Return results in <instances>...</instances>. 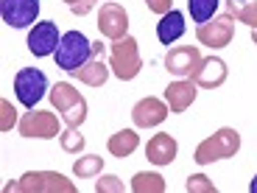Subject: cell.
Returning <instances> with one entry per match:
<instances>
[{
	"label": "cell",
	"instance_id": "6da1fadb",
	"mask_svg": "<svg viewBox=\"0 0 257 193\" xmlns=\"http://www.w3.org/2000/svg\"><path fill=\"white\" fill-rule=\"evenodd\" d=\"M6 193H76V185L59 171H28L17 182H9Z\"/></svg>",
	"mask_w": 257,
	"mask_h": 193
},
{
	"label": "cell",
	"instance_id": "7a4b0ae2",
	"mask_svg": "<svg viewBox=\"0 0 257 193\" xmlns=\"http://www.w3.org/2000/svg\"><path fill=\"white\" fill-rule=\"evenodd\" d=\"M51 104L56 107V112H62V121L67 123V129H78L87 121V98H84L70 81L53 84L51 87Z\"/></svg>",
	"mask_w": 257,
	"mask_h": 193
},
{
	"label": "cell",
	"instance_id": "3957f363",
	"mask_svg": "<svg viewBox=\"0 0 257 193\" xmlns=\"http://www.w3.org/2000/svg\"><path fill=\"white\" fill-rule=\"evenodd\" d=\"M240 148V135L238 129H218L212 137H207V140H201L199 146H196V154H193V160L199 162V165H210V162H218V160H229V157L238 154Z\"/></svg>",
	"mask_w": 257,
	"mask_h": 193
},
{
	"label": "cell",
	"instance_id": "277c9868",
	"mask_svg": "<svg viewBox=\"0 0 257 193\" xmlns=\"http://www.w3.org/2000/svg\"><path fill=\"white\" fill-rule=\"evenodd\" d=\"M109 67L120 81H132V78L140 76L143 70V59H140V48H137L135 37H123L115 39L109 48Z\"/></svg>",
	"mask_w": 257,
	"mask_h": 193
},
{
	"label": "cell",
	"instance_id": "5b68a950",
	"mask_svg": "<svg viewBox=\"0 0 257 193\" xmlns=\"http://www.w3.org/2000/svg\"><path fill=\"white\" fill-rule=\"evenodd\" d=\"M53 56H56V67L73 73L92 59V42L81 31H67V34H62V42H59Z\"/></svg>",
	"mask_w": 257,
	"mask_h": 193
},
{
	"label": "cell",
	"instance_id": "8992f818",
	"mask_svg": "<svg viewBox=\"0 0 257 193\" xmlns=\"http://www.w3.org/2000/svg\"><path fill=\"white\" fill-rule=\"evenodd\" d=\"M48 90V76L39 67H23V70L14 76V92H17V101L26 107V110H34L42 95Z\"/></svg>",
	"mask_w": 257,
	"mask_h": 193
},
{
	"label": "cell",
	"instance_id": "52a82bcc",
	"mask_svg": "<svg viewBox=\"0 0 257 193\" xmlns=\"http://www.w3.org/2000/svg\"><path fill=\"white\" fill-rule=\"evenodd\" d=\"M20 135L23 137H39V140H53V137L62 135V126H59V118L53 112L45 110H34L26 112L23 121H20Z\"/></svg>",
	"mask_w": 257,
	"mask_h": 193
},
{
	"label": "cell",
	"instance_id": "ba28073f",
	"mask_svg": "<svg viewBox=\"0 0 257 193\" xmlns=\"http://www.w3.org/2000/svg\"><path fill=\"white\" fill-rule=\"evenodd\" d=\"M232 37H235V17H229V14L212 17L210 23H201L196 28V39L207 48H226Z\"/></svg>",
	"mask_w": 257,
	"mask_h": 193
},
{
	"label": "cell",
	"instance_id": "9c48e42d",
	"mask_svg": "<svg viewBox=\"0 0 257 193\" xmlns=\"http://www.w3.org/2000/svg\"><path fill=\"white\" fill-rule=\"evenodd\" d=\"M201 64V51L196 45H176L165 53V70L176 78H193Z\"/></svg>",
	"mask_w": 257,
	"mask_h": 193
},
{
	"label": "cell",
	"instance_id": "30bf717a",
	"mask_svg": "<svg viewBox=\"0 0 257 193\" xmlns=\"http://www.w3.org/2000/svg\"><path fill=\"white\" fill-rule=\"evenodd\" d=\"M0 17L9 28H28L39 17V0H0Z\"/></svg>",
	"mask_w": 257,
	"mask_h": 193
},
{
	"label": "cell",
	"instance_id": "8fae6325",
	"mask_svg": "<svg viewBox=\"0 0 257 193\" xmlns=\"http://www.w3.org/2000/svg\"><path fill=\"white\" fill-rule=\"evenodd\" d=\"M59 42H62V34H59L56 23H51V20L34 23L31 34H28V51L34 56H51V53H56Z\"/></svg>",
	"mask_w": 257,
	"mask_h": 193
},
{
	"label": "cell",
	"instance_id": "7c38bea8",
	"mask_svg": "<svg viewBox=\"0 0 257 193\" xmlns=\"http://www.w3.org/2000/svg\"><path fill=\"white\" fill-rule=\"evenodd\" d=\"M98 31H101V37L106 39H123L128 31V14L123 6H117V3H103L101 6V14H98Z\"/></svg>",
	"mask_w": 257,
	"mask_h": 193
},
{
	"label": "cell",
	"instance_id": "4fadbf2b",
	"mask_svg": "<svg viewBox=\"0 0 257 193\" xmlns=\"http://www.w3.org/2000/svg\"><path fill=\"white\" fill-rule=\"evenodd\" d=\"M168 112H171L168 101H160V98L148 95V98H143V101L135 104L132 121H135L137 129H154V126H160V123L168 118Z\"/></svg>",
	"mask_w": 257,
	"mask_h": 193
},
{
	"label": "cell",
	"instance_id": "5bb4252c",
	"mask_svg": "<svg viewBox=\"0 0 257 193\" xmlns=\"http://www.w3.org/2000/svg\"><path fill=\"white\" fill-rule=\"evenodd\" d=\"M226 76H229V67H226L224 59L210 56V59H201L199 70L193 73V81L199 87H204V90H215V87H221L226 81Z\"/></svg>",
	"mask_w": 257,
	"mask_h": 193
},
{
	"label": "cell",
	"instance_id": "9a60e30c",
	"mask_svg": "<svg viewBox=\"0 0 257 193\" xmlns=\"http://www.w3.org/2000/svg\"><path fill=\"white\" fill-rule=\"evenodd\" d=\"M196 92H199V84L193 78H179V81H171L165 87V101L171 107V112H185L193 101H196Z\"/></svg>",
	"mask_w": 257,
	"mask_h": 193
},
{
	"label": "cell",
	"instance_id": "2e32d148",
	"mask_svg": "<svg viewBox=\"0 0 257 193\" xmlns=\"http://www.w3.org/2000/svg\"><path fill=\"white\" fill-rule=\"evenodd\" d=\"M176 151H179V143L171 135H165V132L154 135L146 146V157L154 162V165H171V162L176 160Z\"/></svg>",
	"mask_w": 257,
	"mask_h": 193
},
{
	"label": "cell",
	"instance_id": "e0dca14e",
	"mask_svg": "<svg viewBox=\"0 0 257 193\" xmlns=\"http://www.w3.org/2000/svg\"><path fill=\"white\" fill-rule=\"evenodd\" d=\"M182 34H185V14L174 12V9L168 14H162L160 23H157V39H160L162 45H174Z\"/></svg>",
	"mask_w": 257,
	"mask_h": 193
},
{
	"label": "cell",
	"instance_id": "ac0fdd59",
	"mask_svg": "<svg viewBox=\"0 0 257 193\" xmlns=\"http://www.w3.org/2000/svg\"><path fill=\"white\" fill-rule=\"evenodd\" d=\"M137 146H140V135H137L135 129H120V132H115V135L109 137V143H106L109 154L117 157V160L132 157L137 151Z\"/></svg>",
	"mask_w": 257,
	"mask_h": 193
},
{
	"label": "cell",
	"instance_id": "d6986e66",
	"mask_svg": "<svg viewBox=\"0 0 257 193\" xmlns=\"http://www.w3.org/2000/svg\"><path fill=\"white\" fill-rule=\"evenodd\" d=\"M73 76H76L78 81L90 84V87H103V84H106V78H109V67L103 64L101 56H92L90 62L84 64V67L73 70Z\"/></svg>",
	"mask_w": 257,
	"mask_h": 193
},
{
	"label": "cell",
	"instance_id": "ffe728a7",
	"mask_svg": "<svg viewBox=\"0 0 257 193\" xmlns=\"http://www.w3.org/2000/svg\"><path fill=\"white\" fill-rule=\"evenodd\" d=\"M226 14L235 17L238 23H243V26L257 28V0H249V3H243V0H226Z\"/></svg>",
	"mask_w": 257,
	"mask_h": 193
},
{
	"label": "cell",
	"instance_id": "44dd1931",
	"mask_svg": "<svg viewBox=\"0 0 257 193\" xmlns=\"http://www.w3.org/2000/svg\"><path fill=\"white\" fill-rule=\"evenodd\" d=\"M132 190L135 193H162L165 190V179L160 174H151V171H140L132 179Z\"/></svg>",
	"mask_w": 257,
	"mask_h": 193
},
{
	"label": "cell",
	"instance_id": "7402d4cb",
	"mask_svg": "<svg viewBox=\"0 0 257 193\" xmlns=\"http://www.w3.org/2000/svg\"><path fill=\"white\" fill-rule=\"evenodd\" d=\"M101 171H103V157H98V154L78 157L76 165H73V174H76L78 179H92V176H98Z\"/></svg>",
	"mask_w": 257,
	"mask_h": 193
},
{
	"label": "cell",
	"instance_id": "603a6c76",
	"mask_svg": "<svg viewBox=\"0 0 257 193\" xmlns=\"http://www.w3.org/2000/svg\"><path fill=\"white\" fill-rule=\"evenodd\" d=\"M221 0H187V9H190V17L193 23H210L212 14H215V9H218Z\"/></svg>",
	"mask_w": 257,
	"mask_h": 193
},
{
	"label": "cell",
	"instance_id": "cb8c5ba5",
	"mask_svg": "<svg viewBox=\"0 0 257 193\" xmlns=\"http://www.w3.org/2000/svg\"><path fill=\"white\" fill-rule=\"evenodd\" d=\"M59 143H62V148L67 151V154H78L84 148V137L78 135V129H67V132H62L59 135Z\"/></svg>",
	"mask_w": 257,
	"mask_h": 193
},
{
	"label": "cell",
	"instance_id": "d4e9b609",
	"mask_svg": "<svg viewBox=\"0 0 257 193\" xmlns=\"http://www.w3.org/2000/svg\"><path fill=\"white\" fill-rule=\"evenodd\" d=\"M185 187H187V193H215L218 190V187L212 185V179H207L204 174H193Z\"/></svg>",
	"mask_w": 257,
	"mask_h": 193
},
{
	"label": "cell",
	"instance_id": "484cf974",
	"mask_svg": "<svg viewBox=\"0 0 257 193\" xmlns=\"http://www.w3.org/2000/svg\"><path fill=\"white\" fill-rule=\"evenodd\" d=\"M95 190L98 193H123V182L117 179L115 174H106L95 182Z\"/></svg>",
	"mask_w": 257,
	"mask_h": 193
},
{
	"label": "cell",
	"instance_id": "4316f807",
	"mask_svg": "<svg viewBox=\"0 0 257 193\" xmlns=\"http://www.w3.org/2000/svg\"><path fill=\"white\" fill-rule=\"evenodd\" d=\"M146 6H148V12H154V14H168L171 12V6H174V0H146Z\"/></svg>",
	"mask_w": 257,
	"mask_h": 193
},
{
	"label": "cell",
	"instance_id": "83f0119b",
	"mask_svg": "<svg viewBox=\"0 0 257 193\" xmlns=\"http://www.w3.org/2000/svg\"><path fill=\"white\" fill-rule=\"evenodd\" d=\"M0 107H3V123H0V129L6 132V129L14 123V107L9 101H0Z\"/></svg>",
	"mask_w": 257,
	"mask_h": 193
},
{
	"label": "cell",
	"instance_id": "f1b7e54d",
	"mask_svg": "<svg viewBox=\"0 0 257 193\" xmlns=\"http://www.w3.org/2000/svg\"><path fill=\"white\" fill-rule=\"evenodd\" d=\"M95 3H98V0H81V3H76L70 12L78 14V17H84V14H90V12H92V6H95Z\"/></svg>",
	"mask_w": 257,
	"mask_h": 193
},
{
	"label": "cell",
	"instance_id": "f546056e",
	"mask_svg": "<svg viewBox=\"0 0 257 193\" xmlns=\"http://www.w3.org/2000/svg\"><path fill=\"white\" fill-rule=\"evenodd\" d=\"M103 53H106V45H101V42H92V56H101V59H103Z\"/></svg>",
	"mask_w": 257,
	"mask_h": 193
},
{
	"label": "cell",
	"instance_id": "4dcf8cb0",
	"mask_svg": "<svg viewBox=\"0 0 257 193\" xmlns=\"http://www.w3.org/2000/svg\"><path fill=\"white\" fill-rule=\"evenodd\" d=\"M249 190H251V193H257V174H254V179L249 182Z\"/></svg>",
	"mask_w": 257,
	"mask_h": 193
},
{
	"label": "cell",
	"instance_id": "1f68e13d",
	"mask_svg": "<svg viewBox=\"0 0 257 193\" xmlns=\"http://www.w3.org/2000/svg\"><path fill=\"white\" fill-rule=\"evenodd\" d=\"M64 3H67V6L73 9V6H76V3H81V0H64Z\"/></svg>",
	"mask_w": 257,
	"mask_h": 193
},
{
	"label": "cell",
	"instance_id": "d6a6232c",
	"mask_svg": "<svg viewBox=\"0 0 257 193\" xmlns=\"http://www.w3.org/2000/svg\"><path fill=\"white\" fill-rule=\"evenodd\" d=\"M251 39H254V45H257V28H251Z\"/></svg>",
	"mask_w": 257,
	"mask_h": 193
}]
</instances>
